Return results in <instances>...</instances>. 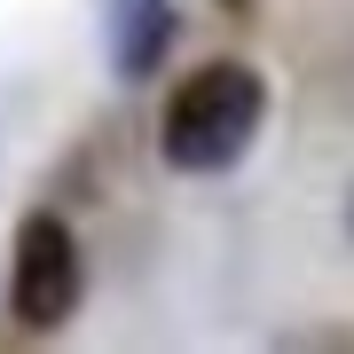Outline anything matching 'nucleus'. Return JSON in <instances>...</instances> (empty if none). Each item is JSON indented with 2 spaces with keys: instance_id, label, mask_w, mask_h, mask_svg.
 <instances>
[{
  "instance_id": "f257e3e1",
  "label": "nucleus",
  "mask_w": 354,
  "mask_h": 354,
  "mask_svg": "<svg viewBox=\"0 0 354 354\" xmlns=\"http://www.w3.org/2000/svg\"><path fill=\"white\" fill-rule=\"evenodd\" d=\"M260 118H268V79L236 55H213L165 95V118H158V158L174 174H228L244 150L260 142Z\"/></svg>"
},
{
  "instance_id": "f03ea898",
  "label": "nucleus",
  "mask_w": 354,
  "mask_h": 354,
  "mask_svg": "<svg viewBox=\"0 0 354 354\" xmlns=\"http://www.w3.org/2000/svg\"><path fill=\"white\" fill-rule=\"evenodd\" d=\"M87 299V252H79V228L64 213H24L8 244V307L24 330H64Z\"/></svg>"
},
{
  "instance_id": "7ed1b4c3",
  "label": "nucleus",
  "mask_w": 354,
  "mask_h": 354,
  "mask_svg": "<svg viewBox=\"0 0 354 354\" xmlns=\"http://www.w3.org/2000/svg\"><path fill=\"white\" fill-rule=\"evenodd\" d=\"M102 39H111V71L127 87L158 79L165 48H174V0H102Z\"/></svg>"
},
{
  "instance_id": "20e7f679",
  "label": "nucleus",
  "mask_w": 354,
  "mask_h": 354,
  "mask_svg": "<svg viewBox=\"0 0 354 354\" xmlns=\"http://www.w3.org/2000/svg\"><path fill=\"white\" fill-rule=\"evenodd\" d=\"M346 244H354V189H346Z\"/></svg>"
}]
</instances>
